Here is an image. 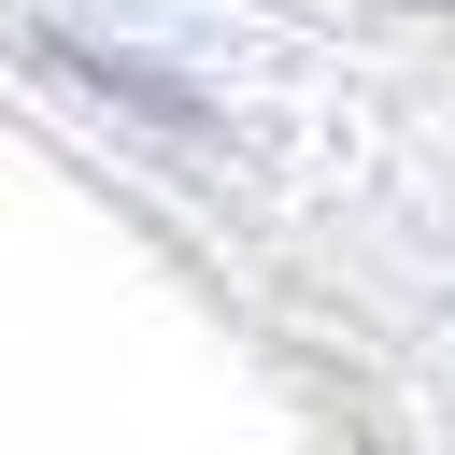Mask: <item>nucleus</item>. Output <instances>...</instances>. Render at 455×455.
<instances>
[{
	"label": "nucleus",
	"instance_id": "obj_1",
	"mask_svg": "<svg viewBox=\"0 0 455 455\" xmlns=\"http://www.w3.org/2000/svg\"><path fill=\"white\" fill-rule=\"evenodd\" d=\"M441 14H455V0H441Z\"/></svg>",
	"mask_w": 455,
	"mask_h": 455
}]
</instances>
